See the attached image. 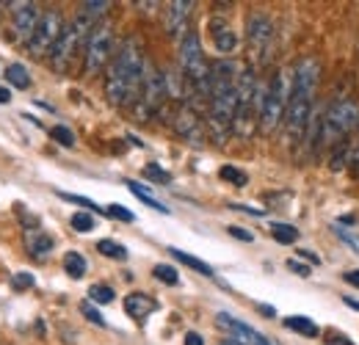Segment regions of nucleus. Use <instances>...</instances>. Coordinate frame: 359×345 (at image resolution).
Here are the masks:
<instances>
[{
	"label": "nucleus",
	"mask_w": 359,
	"mask_h": 345,
	"mask_svg": "<svg viewBox=\"0 0 359 345\" xmlns=\"http://www.w3.org/2000/svg\"><path fill=\"white\" fill-rule=\"evenodd\" d=\"M144 53L141 42L135 36H128L119 44L116 55L108 64V75H105V94L111 105H135L141 81H144Z\"/></svg>",
	"instance_id": "f257e3e1"
},
{
	"label": "nucleus",
	"mask_w": 359,
	"mask_h": 345,
	"mask_svg": "<svg viewBox=\"0 0 359 345\" xmlns=\"http://www.w3.org/2000/svg\"><path fill=\"white\" fill-rule=\"evenodd\" d=\"M320 78V64L318 58L307 55L296 64L293 69V88H290V102L285 111V130L290 135V141H302L307 135L310 119H313V100L315 86Z\"/></svg>",
	"instance_id": "f03ea898"
},
{
	"label": "nucleus",
	"mask_w": 359,
	"mask_h": 345,
	"mask_svg": "<svg viewBox=\"0 0 359 345\" xmlns=\"http://www.w3.org/2000/svg\"><path fill=\"white\" fill-rule=\"evenodd\" d=\"M238 64L235 61H216L210 64V130L222 141L232 130L235 108H238Z\"/></svg>",
	"instance_id": "7ed1b4c3"
},
{
	"label": "nucleus",
	"mask_w": 359,
	"mask_h": 345,
	"mask_svg": "<svg viewBox=\"0 0 359 345\" xmlns=\"http://www.w3.org/2000/svg\"><path fill=\"white\" fill-rule=\"evenodd\" d=\"M180 72L185 75V81L191 83V88L210 100V64L202 53V42L196 31H185V36L180 39Z\"/></svg>",
	"instance_id": "20e7f679"
},
{
	"label": "nucleus",
	"mask_w": 359,
	"mask_h": 345,
	"mask_svg": "<svg viewBox=\"0 0 359 345\" xmlns=\"http://www.w3.org/2000/svg\"><path fill=\"white\" fill-rule=\"evenodd\" d=\"M94 25H97V20L89 17L86 11H81L69 25H64L61 39H58V44H55L53 53H50V64H53L55 72H61V75L69 72V67H72V61H75V53H78V50H86V42H89Z\"/></svg>",
	"instance_id": "39448f33"
},
{
	"label": "nucleus",
	"mask_w": 359,
	"mask_h": 345,
	"mask_svg": "<svg viewBox=\"0 0 359 345\" xmlns=\"http://www.w3.org/2000/svg\"><path fill=\"white\" fill-rule=\"evenodd\" d=\"M359 125V105L354 100H334L318 119V147L340 144Z\"/></svg>",
	"instance_id": "423d86ee"
},
{
	"label": "nucleus",
	"mask_w": 359,
	"mask_h": 345,
	"mask_svg": "<svg viewBox=\"0 0 359 345\" xmlns=\"http://www.w3.org/2000/svg\"><path fill=\"white\" fill-rule=\"evenodd\" d=\"M290 88H293V72L290 69H279L271 78L266 88V100H263V111H260V125L266 133H273L285 122V111L290 102Z\"/></svg>",
	"instance_id": "0eeeda50"
},
{
	"label": "nucleus",
	"mask_w": 359,
	"mask_h": 345,
	"mask_svg": "<svg viewBox=\"0 0 359 345\" xmlns=\"http://www.w3.org/2000/svg\"><path fill=\"white\" fill-rule=\"evenodd\" d=\"M166 78L163 72H158L155 64H144V81H141V91L135 100V119H149L166 100Z\"/></svg>",
	"instance_id": "6e6552de"
},
{
	"label": "nucleus",
	"mask_w": 359,
	"mask_h": 345,
	"mask_svg": "<svg viewBox=\"0 0 359 345\" xmlns=\"http://www.w3.org/2000/svg\"><path fill=\"white\" fill-rule=\"evenodd\" d=\"M111 53H114V31H111V22L100 20L94 28H91V36L83 50V69L86 75H97L102 72V67L111 61Z\"/></svg>",
	"instance_id": "1a4fd4ad"
},
{
	"label": "nucleus",
	"mask_w": 359,
	"mask_h": 345,
	"mask_svg": "<svg viewBox=\"0 0 359 345\" xmlns=\"http://www.w3.org/2000/svg\"><path fill=\"white\" fill-rule=\"evenodd\" d=\"M61 34H64V17H61V11H42V20L36 25V34L28 42V53L34 58H39L45 53H53V47L58 44Z\"/></svg>",
	"instance_id": "9d476101"
},
{
	"label": "nucleus",
	"mask_w": 359,
	"mask_h": 345,
	"mask_svg": "<svg viewBox=\"0 0 359 345\" xmlns=\"http://www.w3.org/2000/svg\"><path fill=\"white\" fill-rule=\"evenodd\" d=\"M246 39H249V55L255 61H266L269 58V47L273 39V22L269 14L263 11H252L246 20Z\"/></svg>",
	"instance_id": "9b49d317"
},
{
	"label": "nucleus",
	"mask_w": 359,
	"mask_h": 345,
	"mask_svg": "<svg viewBox=\"0 0 359 345\" xmlns=\"http://www.w3.org/2000/svg\"><path fill=\"white\" fill-rule=\"evenodd\" d=\"M11 17H14V34L20 42H31L36 34V25L42 20V11L36 3H11Z\"/></svg>",
	"instance_id": "f8f14e48"
},
{
	"label": "nucleus",
	"mask_w": 359,
	"mask_h": 345,
	"mask_svg": "<svg viewBox=\"0 0 359 345\" xmlns=\"http://www.w3.org/2000/svg\"><path fill=\"white\" fill-rule=\"evenodd\" d=\"M194 11V3L191 0H175V3H166V11H163V28L169 36L182 39L185 36V25H188V17Z\"/></svg>",
	"instance_id": "ddd939ff"
},
{
	"label": "nucleus",
	"mask_w": 359,
	"mask_h": 345,
	"mask_svg": "<svg viewBox=\"0 0 359 345\" xmlns=\"http://www.w3.org/2000/svg\"><path fill=\"white\" fill-rule=\"evenodd\" d=\"M175 130L188 141H202V122L196 116V111H191L188 105H182L175 116Z\"/></svg>",
	"instance_id": "4468645a"
},
{
	"label": "nucleus",
	"mask_w": 359,
	"mask_h": 345,
	"mask_svg": "<svg viewBox=\"0 0 359 345\" xmlns=\"http://www.w3.org/2000/svg\"><path fill=\"white\" fill-rule=\"evenodd\" d=\"M210 39L216 44V50L222 53V55H229L235 47H238V36H235V31L229 28V22L226 20H210Z\"/></svg>",
	"instance_id": "2eb2a0df"
},
{
	"label": "nucleus",
	"mask_w": 359,
	"mask_h": 345,
	"mask_svg": "<svg viewBox=\"0 0 359 345\" xmlns=\"http://www.w3.org/2000/svg\"><path fill=\"white\" fill-rule=\"evenodd\" d=\"M158 309V302L152 299V296H147V293H130L128 299H125V312L133 318V320H147L152 312Z\"/></svg>",
	"instance_id": "dca6fc26"
},
{
	"label": "nucleus",
	"mask_w": 359,
	"mask_h": 345,
	"mask_svg": "<svg viewBox=\"0 0 359 345\" xmlns=\"http://www.w3.org/2000/svg\"><path fill=\"white\" fill-rule=\"evenodd\" d=\"M25 246L34 257H47L53 252L55 241H53V235H47L45 229H31V232H25Z\"/></svg>",
	"instance_id": "f3484780"
},
{
	"label": "nucleus",
	"mask_w": 359,
	"mask_h": 345,
	"mask_svg": "<svg viewBox=\"0 0 359 345\" xmlns=\"http://www.w3.org/2000/svg\"><path fill=\"white\" fill-rule=\"evenodd\" d=\"M285 326H287L290 332L302 334V337H310V340L320 334L318 323H315V320H310V318H304V315H290V318H285Z\"/></svg>",
	"instance_id": "a211bd4d"
},
{
	"label": "nucleus",
	"mask_w": 359,
	"mask_h": 345,
	"mask_svg": "<svg viewBox=\"0 0 359 345\" xmlns=\"http://www.w3.org/2000/svg\"><path fill=\"white\" fill-rule=\"evenodd\" d=\"M64 271L72 276V279H83L86 271H89V262L81 252H67L64 255Z\"/></svg>",
	"instance_id": "6ab92c4d"
},
{
	"label": "nucleus",
	"mask_w": 359,
	"mask_h": 345,
	"mask_svg": "<svg viewBox=\"0 0 359 345\" xmlns=\"http://www.w3.org/2000/svg\"><path fill=\"white\" fill-rule=\"evenodd\" d=\"M3 75H6V81L11 83L14 88H28L31 86V72L22 67V64H8L6 69H3Z\"/></svg>",
	"instance_id": "aec40b11"
},
{
	"label": "nucleus",
	"mask_w": 359,
	"mask_h": 345,
	"mask_svg": "<svg viewBox=\"0 0 359 345\" xmlns=\"http://www.w3.org/2000/svg\"><path fill=\"white\" fill-rule=\"evenodd\" d=\"M169 252H172V257L175 259H180V262H182V265H188V268H194V271H196V273H202V276H213V273H216L205 259L194 257V255H185L182 249H169Z\"/></svg>",
	"instance_id": "412c9836"
},
{
	"label": "nucleus",
	"mask_w": 359,
	"mask_h": 345,
	"mask_svg": "<svg viewBox=\"0 0 359 345\" xmlns=\"http://www.w3.org/2000/svg\"><path fill=\"white\" fill-rule=\"evenodd\" d=\"M271 238L282 246H290V243L299 241V229L290 226V224H271Z\"/></svg>",
	"instance_id": "4be33fe9"
},
{
	"label": "nucleus",
	"mask_w": 359,
	"mask_h": 345,
	"mask_svg": "<svg viewBox=\"0 0 359 345\" xmlns=\"http://www.w3.org/2000/svg\"><path fill=\"white\" fill-rule=\"evenodd\" d=\"M128 188L133 191V194L138 196V199H141V202H144V205H149L152 210H158V213H163V216L169 213V208H166V205H161V202H158V199H155V196H152V194H149V191H147L141 182H133V180H128Z\"/></svg>",
	"instance_id": "5701e85b"
},
{
	"label": "nucleus",
	"mask_w": 359,
	"mask_h": 345,
	"mask_svg": "<svg viewBox=\"0 0 359 345\" xmlns=\"http://www.w3.org/2000/svg\"><path fill=\"white\" fill-rule=\"evenodd\" d=\"M97 252H100L102 257H111V259H128V249H125L122 243H116V241H108V238H102V241L97 243Z\"/></svg>",
	"instance_id": "b1692460"
},
{
	"label": "nucleus",
	"mask_w": 359,
	"mask_h": 345,
	"mask_svg": "<svg viewBox=\"0 0 359 345\" xmlns=\"http://www.w3.org/2000/svg\"><path fill=\"white\" fill-rule=\"evenodd\" d=\"M329 161H332L329 166H332L334 172H340V169H346V161H348V138L332 147V158H329Z\"/></svg>",
	"instance_id": "393cba45"
},
{
	"label": "nucleus",
	"mask_w": 359,
	"mask_h": 345,
	"mask_svg": "<svg viewBox=\"0 0 359 345\" xmlns=\"http://www.w3.org/2000/svg\"><path fill=\"white\" fill-rule=\"evenodd\" d=\"M152 276H155L158 282H163V285H177L180 282L177 268H172V265H166V262L155 265V268H152Z\"/></svg>",
	"instance_id": "a878e982"
},
{
	"label": "nucleus",
	"mask_w": 359,
	"mask_h": 345,
	"mask_svg": "<svg viewBox=\"0 0 359 345\" xmlns=\"http://www.w3.org/2000/svg\"><path fill=\"white\" fill-rule=\"evenodd\" d=\"M114 299H116V293H114V288H108V285H91L89 288L91 304H111Z\"/></svg>",
	"instance_id": "bb28decb"
},
{
	"label": "nucleus",
	"mask_w": 359,
	"mask_h": 345,
	"mask_svg": "<svg viewBox=\"0 0 359 345\" xmlns=\"http://www.w3.org/2000/svg\"><path fill=\"white\" fill-rule=\"evenodd\" d=\"M50 138H53L55 144L67 147V149H72V147H75V133H72L69 128H64V125H55V128L50 130Z\"/></svg>",
	"instance_id": "cd10ccee"
},
{
	"label": "nucleus",
	"mask_w": 359,
	"mask_h": 345,
	"mask_svg": "<svg viewBox=\"0 0 359 345\" xmlns=\"http://www.w3.org/2000/svg\"><path fill=\"white\" fill-rule=\"evenodd\" d=\"M219 177H222L224 182H232V185H238V188H243V185L249 182V174L241 172V169H235V166H222Z\"/></svg>",
	"instance_id": "c85d7f7f"
},
{
	"label": "nucleus",
	"mask_w": 359,
	"mask_h": 345,
	"mask_svg": "<svg viewBox=\"0 0 359 345\" xmlns=\"http://www.w3.org/2000/svg\"><path fill=\"white\" fill-rule=\"evenodd\" d=\"M144 177H149L152 182H158V185H166V182H172V174L166 172V169H161L158 163H149V166H144Z\"/></svg>",
	"instance_id": "c756f323"
},
{
	"label": "nucleus",
	"mask_w": 359,
	"mask_h": 345,
	"mask_svg": "<svg viewBox=\"0 0 359 345\" xmlns=\"http://www.w3.org/2000/svg\"><path fill=\"white\" fill-rule=\"evenodd\" d=\"M69 224H72L75 232H83V235H86V232L94 229V216H91V213H75V216L69 218Z\"/></svg>",
	"instance_id": "7c9ffc66"
},
{
	"label": "nucleus",
	"mask_w": 359,
	"mask_h": 345,
	"mask_svg": "<svg viewBox=\"0 0 359 345\" xmlns=\"http://www.w3.org/2000/svg\"><path fill=\"white\" fill-rule=\"evenodd\" d=\"M34 273L31 271H20V273H14L11 276V288L17 290V293H22V290H28V288H34Z\"/></svg>",
	"instance_id": "2f4dec72"
},
{
	"label": "nucleus",
	"mask_w": 359,
	"mask_h": 345,
	"mask_svg": "<svg viewBox=\"0 0 359 345\" xmlns=\"http://www.w3.org/2000/svg\"><path fill=\"white\" fill-rule=\"evenodd\" d=\"M58 196L64 199V202H72V205H81V208H86V210H97V213H105L102 208H97L91 199H86V196H75V194H67V191H58Z\"/></svg>",
	"instance_id": "473e14b6"
},
{
	"label": "nucleus",
	"mask_w": 359,
	"mask_h": 345,
	"mask_svg": "<svg viewBox=\"0 0 359 345\" xmlns=\"http://www.w3.org/2000/svg\"><path fill=\"white\" fill-rule=\"evenodd\" d=\"M108 8H111V3H108V0H86L81 11H86L89 17H94V20H97V17H102Z\"/></svg>",
	"instance_id": "72a5a7b5"
},
{
	"label": "nucleus",
	"mask_w": 359,
	"mask_h": 345,
	"mask_svg": "<svg viewBox=\"0 0 359 345\" xmlns=\"http://www.w3.org/2000/svg\"><path fill=\"white\" fill-rule=\"evenodd\" d=\"M111 218H116V221H125V224H130V221H135V216L128 210V208H122V205H108V210H105Z\"/></svg>",
	"instance_id": "f704fd0d"
},
{
	"label": "nucleus",
	"mask_w": 359,
	"mask_h": 345,
	"mask_svg": "<svg viewBox=\"0 0 359 345\" xmlns=\"http://www.w3.org/2000/svg\"><path fill=\"white\" fill-rule=\"evenodd\" d=\"M81 312H83V318L89 320V323H94V326H105V318L91 306V302H83L81 304Z\"/></svg>",
	"instance_id": "c9c22d12"
},
{
	"label": "nucleus",
	"mask_w": 359,
	"mask_h": 345,
	"mask_svg": "<svg viewBox=\"0 0 359 345\" xmlns=\"http://www.w3.org/2000/svg\"><path fill=\"white\" fill-rule=\"evenodd\" d=\"M334 235H337L343 243H348V246L359 255V238L357 235H351V232H346V229H340V226H334Z\"/></svg>",
	"instance_id": "e433bc0d"
},
{
	"label": "nucleus",
	"mask_w": 359,
	"mask_h": 345,
	"mask_svg": "<svg viewBox=\"0 0 359 345\" xmlns=\"http://www.w3.org/2000/svg\"><path fill=\"white\" fill-rule=\"evenodd\" d=\"M226 232H229L232 238H238V241H246V243H252V241H255V235H252V232H246V229H241V226H226Z\"/></svg>",
	"instance_id": "4c0bfd02"
},
{
	"label": "nucleus",
	"mask_w": 359,
	"mask_h": 345,
	"mask_svg": "<svg viewBox=\"0 0 359 345\" xmlns=\"http://www.w3.org/2000/svg\"><path fill=\"white\" fill-rule=\"evenodd\" d=\"M287 268H290L293 273H299V276H304V279H307V276L313 273V268H310V265H302V262H296V259H287Z\"/></svg>",
	"instance_id": "58836bf2"
},
{
	"label": "nucleus",
	"mask_w": 359,
	"mask_h": 345,
	"mask_svg": "<svg viewBox=\"0 0 359 345\" xmlns=\"http://www.w3.org/2000/svg\"><path fill=\"white\" fill-rule=\"evenodd\" d=\"M343 279H346L348 285L359 288V268H354V271H346V273H343Z\"/></svg>",
	"instance_id": "ea45409f"
},
{
	"label": "nucleus",
	"mask_w": 359,
	"mask_h": 345,
	"mask_svg": "<svg viewBox=\"0 0 359 345\" xmlns=\"http://www.w3.org/2000/svg\"><path fill=\"white\" fill-rule=\"evenodd\" d=\"M232 210H243V213H252V216H263L260 208H249V205H229Z\"/></svg>",
	"instance_id": "a19ab883"
},
{
	"label": "nucleus",
	"mask_w": 359,
	"mask_h": 345,
	"mask_svg": "<svg viewBox=\"0 0 359 345\" xmlns=\"http://www.w3.org/2000/svg\"><path fill=\"white\" fill-rule=\"evenodd\" d=\"M185 345H205V340H202V334L188 332V334H185Z\"/></svg>",
	"instance_id": "79ce46f5"
},
{
	"label": "nucleus",
	"mask_w": 359,
	"mask_h": 345,
	"mask_svg": "<svg viewBox=\"0 0 359 345\" xmlns=\"http://www.w3.org/2000/svg\"><path fill=\"white\" fill-rule=\"evenodd\" d=\"M11 102V94H8V88L0 86V105H8Z\"/></svg>",
	"instance_id": "37998d69"
},
{
	"label": "nucleus",
	"mask_w": 359,
	"mask_h": 345,
	"mask_svg": "<svg viewBox=\"0 0 359 345\" xmlns=\"http://www.w3.org/2000/svg\"><path fill=\"white\" fill-rule=\"evenodd\" d=\"M260 312L266 315V318H273L276 312H273V306H269V304H260Z\"/></svg>",
	"instance_id": "c03bdc74"
},
{
	"label": "nucleus",
	"mask_w": 359,
	"mask_h": 345,
	"mask_svg": "<svg viewBox=\"0 0 359 345\" xmlns=\"http://www.w3.org/2000/svg\"><path fill=\"white\" fill-rule=\"evenodd\" d=\"M329 345H354V343H351V340H343V337H332Z\"/></svg>",
	"instance_id": "a18cd8bd"
},
{
	"label": "nucleus",
	"mask_w": 359,
	"mask_h": 345,
	"mask_svg": "<svg viewBox=\"0 0 359 345\" xmlns=\"http://www.w3.org/2000/svg\"><path fill=\"white\" fill-rule=\"evenodd\" d=\"M351 166H354V172H357V177H359V147H357V152H354V161H351Z\"/></svg>",
	"instance_id": "49530a36"
},
{
	"label": "nucleus",
	"mask_w": 359,
	"mask_h": 345,
	"mask_svg": "<svg viewBox=\"0 0 359 345\" xmlns=\"http://www.w3.org/2000/svg\"><path fill=\"white\" fill-rule=\"evenodd\" d=\"M299 255H302V257H307L310 262H318V257H315V255H310V252H304V249H299Z\"/></svg>",
	"instance_id": "de8ad7c7"
},
{
	"label": "nucleus",
	"mask_w": 359,
	"mask_h": 345,
	"mask_svg": "<svg viewBox=\"0 0 359 345\" xmlns=\"http://www.w3.org/2000/svg\"><path fill=\"white\" fill-rule=\"evenodd\" d=\"M343 302L348 304V306H354V309H359V302H354V299H348V296H343Z\"/></svg>",
	"instance_id": "09e8293b"
},
{
	"label": "nucleus",
	"mask_w": 359,
	"mask_h": 345,
	"mask_svg": "<svg viewBox=\"0 0 359 345\" xmlns=\"http://www.w3.org/2000/svg\"><path fill=\"white\" fill-rule=\"evenodd\" d=\"M222 345H243V343H238V340H226V343H222Z\"/></svg>",
	"instance_id": "8fccbe9b"
},
{
	"label": "nucleus",
	"mask_w": 359,
	"mask_h": 345,
	"mask_svg": "<svg viewBox=\"0 0 359 345\" xmlns=\"http://www.w3.org/2000/svg\"><path fill=\"white\" fill-rule=\"evenodd\" d=\"M0 17H3V3H0Z\"/></svg>",
	"instance_id": "3c124183"
}]
</instances>
